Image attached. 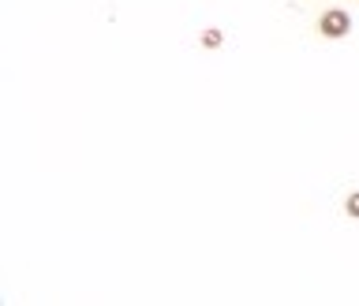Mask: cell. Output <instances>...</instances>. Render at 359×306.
<instances>
[{"mask_svg": "<svg viewBox=\"0 0 359 306\" xmlns=\"http://www.w3.org/2000/svg\"><path fill=\"white\" fill-rule=\"evenodd\" d=\"M322 34L325 38H344L348 34V15L344 11H330V15L322 19Z\"/></svg>", "mask_w": 359, "mask_h": 306, "instance_id": "obj_1", "label": "cell"}, {"mask_svg": "<svg viewBox=\"0 0 359 306\" xmlns=\"http://www.w3.org/2000/svg\"><path fill=\"white\" fill-rule=\"evenodd\" d=\"M348 213H352V217H359V195L348 198Z\"/></svg>", "mask_w": 359, "mask_h": 306, "instance_id": "obj_2", "label": "cell"}]
</instances>
